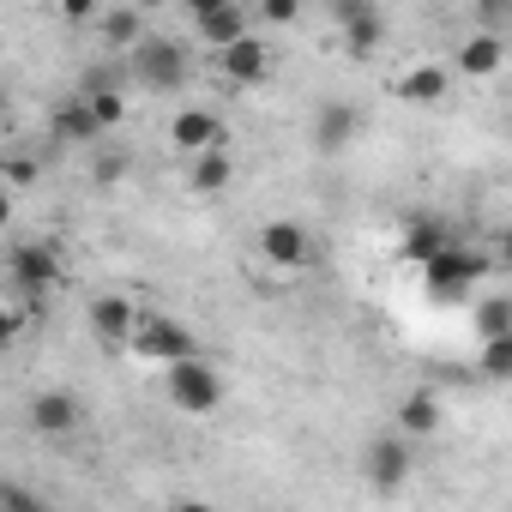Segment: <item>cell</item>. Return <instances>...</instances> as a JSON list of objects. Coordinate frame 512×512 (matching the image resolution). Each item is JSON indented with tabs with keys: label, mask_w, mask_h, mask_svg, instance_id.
Listing matches in <instances>:
<instances>
[{
	"label": "cell",
	"mask_w": 512,
	"mask_h": 512,
	"mask_svg": "<svg viewBox=\"0 0 512 512\" xmlns=\"http://www.w3.org/2000/svg\"><path fill=\"white\" fill-rule=\"evenodd\" d=\"M169 145L175 151H205V145H223V121L211 115V109H175V121H169Z\"/></svg>",
	"instance_id": "cell-12"
},
{
	"label": "cell",
	"mask_w": 512,
	"mask_h": 512,
	"mask_svg": "<svg viewBox=\"0 0 512 512\" xmlns=\"http://www.w3.org/2000/svg\"><path fill=\"white\" fill-rule=\"evenodd\" d=\"M61 19L67 25H91L97 19V0H61Z\"/></svg>",
	"instance_id": "cell-30"
},
{
	"label": "cell",
	"mask_w": 512,
	"mask_h": 512,
	"mask_svg": "<svg viewBox=\"0 0 512 512\" xmlns=\"http://www.w3.org/2000/svg\"><path fill=\"white\" fill-rule=\"evenodd\" d=\"M302 7H308V0H260V19L266 25H296Z\"/></svg>",
	"instance_id": "cell-28"
},
{
	"label": "cell",
	"mask_w": 512,
	"mask_h": 512,
	"mask_svg": "<svg viewBox=\"0 0 512 512\" xmlns=\"http://www.w3.org/2000/svg\"><path fill=\"white\" fill-rule=\"evenodd\" d=\"M7 223H13V193L0 187V229H7Z\"/></svg>",
	"instance_id": "cell-33"
},
{
	"label": "cell",
	"mask_w": 512,
	"mask_h": 512,
	"mask_svg": "<svg viewBox=\"0 0 512 512\" xmlns=\"http://www.w3.org/2000/svg\"><path fill=\"white\" fill-rule=\"evenodd\" d=\"M0 115H7V97H0Z\"/></svg>",
	"instance_id": "cell-35"
},
{
	"label": "cell",
	"mask_w": 512,
	"mask_h": 512,
	"mask_svg": "<svg viewBox=\"0 0 512 512\" xmlns=\"http://www.w3.org/2000/svg\"><path fill=\"white\" fill-rule=\"evenodd\" d=\"M85 320H91V332H97L103 344H127L133 326H139V308H133L127 296H97V302L85 308Z\"/></svg>",
	"instance_id": "cell-13"
},
{
	"label": "cell",
	"mask_w": 512,
	"mask_h": 512,
	"mask_svg": "<svg viewBox=\"0 0 512 512\" xmlns=\"http://www.w3.org/2000/svg\"><path fill=\"white\" fill-rule=\"evenodd\" d=\"M31 428H37V434H49V440L79 434V428H85V398H79V392H67V386L37 392V398H31Z\"/></svg>",
	"instance_id": "cell-9"
},
{
	"label": "cell",
	"mask_w": 512,
	"mask_h": 512,
	"mask_svg": "<svg viewBox=\"0 0 512 512\" xmlns=\"http://www.w3.org/2000/svg\"><path fill=\"white\" fill-rule=\"evenodd\" d=\"M482 278H488V253L482 247L446 241L440 253H428V260H422V284H428L434 302H464L470 284H482Z\"/></svg>",
	"instance_id": "cell-3"
},
{
	"label": "cell",
	"mask_w": 512,
	"mask_h": 512,
	"mask_svg": "<svg viewBox=\"0 0 512 512\" xmlns=\"http://www.w3.org/2000/svg\"><path fill=\"white\" fill-rule=\"evenodd\" d=\"M43 494L37 488H19V482H0V512H37Z\"/></svg>",
	"instance_id": "cell-26"
},
{
	"label": "cell",
	"mask_w": 512,
	"mask_h": 512,
	"mask_svg": "<svg viewBox=\"0 0 512 512\" xmlns=\"http://www.w3.org/2000/svg\"><path fill=\"white\" fill-rule=\"evenodd\" d=\"M392 422H398V434H410V440H428V434L446 422V410H440V398H434V392H410V398L398 404V416H392Z\"/></svg>",
	"instance_id": "cell-19"
},
{
	"label": "cell",
	"mask_w": 512,
	"mask_h": 512,
	"mask_svg": "<svg viewBox=\"0 0 512 512\" xmlns=\"http://www.w3.org/2000/svg\"><path fill=\"white\" fill-rule=\"evenodd\" d=\"M272 67H278V61H272V49L253 37V31L217 49V73H223L229 85H266V79H272Z\"/></svg>",
	"instance_id": "cell-10"
},
{
	"label": "cell",
	"mask_w": 512,
	"mask_h": 512,
	"mask_svg": "<svg viewBox=\"0 0 512 512\" xmlns=\"http://www.w3.org/2000/svg\"><path fill=\"white\" fill-rule=\"evenodd\" d=\"M127 175H133V151H127V145H109V151L91 157V181H97V187H121Z\"/></svg>",
	"instance_id": "cell-24"
},
{
	"label": "cell",
	"mask_w": 512,
	"mask_h": 512,
	"mask_svg": "<svg viewBox=\"0 0 512 512\" xmlns=\"http://www.w3.org/2000/svg\"><path fill=\"white\" fill-rule=\"evenodd\" d=\"M338 31H344V49H350L356 61H368V55L386 43V13L374 7V0H368V7H356V13H350Z\"/></svg>",
	"instance_id": "cell-18"
},
{
	"label": "cell",
	"mask_w": 512,
	"mask_h": 512,
	"mask_svg": "<svg viewBox=\"0 0 512 512\" xmlns=\"http://www.w3.org/2000/svg\"><path fill=\"white\" fill-rule=\"evenodd\" d=\"M446 241H452V235H446V223L422 211V217H410V223H404V241H398V247H404V260H410V266H422L428 253H440Z\"/></svg>",
	"instance_id": "cell-21"
},
{
	"label": "cell",
	"mask_w": 512,
	"mask_h": 512,
	"mask_svg": "<svg viewBox=\"0 0 512 512\" xmlns=\"http://www.w3.org/2000/svg\"><path fill=\"white\" fill-rule=\"evenodd\" d=\"M260 253H266L278 272H302L314 260V235L296 217H272V223H260Z\"/></svg>",
	"instance_id": "cell-7"
},
{
	"label": "cell",
	"mask_w": 512,
	"mask_h": 512,
	"mask_svg": "<svg viewBox=\"0 0 512 512\" xmlns=\"http://www.w3.org/2000/svg\"><path fill=\"white\" fill-rule=\"evenodd\" d=\"M163 398L181 410V416H211L223 404V374L193 350V356H175L163 362Z\"/></svg>",
	"instance_id": "cell-2"
},
{
	"label": "cell",
	"mask_w": 512,
	"mask_h": 512,
	"mask_svg": "<svg viewBox=\"0 0 512 512\" xmlns=\"http://www.w3.org/2000/svg\"><path fill=\"white\" fill-rule=\"evenodd\" d=\"M49 133H55L61 145H97V139H103V127H97V115H91L85 97H67V103L49 115Z\"/></svg>",
	"instance_id": "cell-16"
},
{
	"label": "cell",
	"mask_w": 512,
	"mask_h": 512,
	"mask_svg": "<svg viewBox=\"0 0 512 512\" xmlns=\"http://www.w3.org/2000/svg\"><path fill=\"white\" fill-rule=\"evenodd\" d=\"M181 7H187V19H199V13H217L223 0H181Z\"/></svg>",
	"instance_id": "cell-32"
},
{
	"label": "cell",
	"mask_w": 512,
	"mask_h": 512,
	"mask_svg": "<svg viewBox=\"0 0 512 512\" xmlns=\"http://www.w3.org/2000/svg\"><path fill=\"white\" fill-rule=\"evenodd\" d=\"M7 272H13V284L25 290V296H43V290H55L61 284V253L49 247V241H19L13 253H7Z\"/></svg>",
	"instance_id": "cell-6"
},
{
	"label": "cell",
	"mask_w": 512,
	"mask_h": 512,
	"mask_svg": "<svg viewBox=\"0 0 512 512\" xmlns=\"http://www.w3.org/2000/svg\"><path fill=\"white\" fill-rule=\"evenodd\" d=\"M0 175H7L13 187H37L43 181V163L37 157H7V163H0Z\"/></svg>",
	"instance_id": "cell-27"
},
{
	"label": "cell",
	"mask_w": 512,
	"mask_h": 512,
	"mask_svg": "<svg viewBox=\"0 0 512 512\" xmlns=\"http://www.w3.org/2000/svg\"><path fill=\"white\" fill-rule=\"evenodd\" d=\"M121 79H133L139 91L169 97V91L193 85V55H187L175 37H139V43L121 55Z\"/></svg>",
	"instance_id": "cell-1"
},
{
	"label": "cell",
	"mask_w": 512,
	"mask_h": 512,
	"mask_svg": "<svg viewBox=\"0 0 512 512\" xmlns=\"http://www.w3.org/2000/svg\"><path fill=\"white\" fill-rule=\"evenodd\" d=\"M476 7H482V31H500L506 13H512V0H476Z\"/></svg>",
	"instance_id": "cell-29"
},
{
	"label": "cell",
	"mask_w": 512,
	"mask_h": 512,
	"mask_svg": "<svg viewBox=\"0 0 512 512\" xmlns=\"http://www.w3.org/2000/svg\"><path fill=\"white\" fill-rule=\"evenodd\" d=\"M79 97L91 103V115H97V127H103V133L127 121V85H121V79H109V85H91V91H79Z\"/></svg>",
	"instance_id": "cell-22"
},
{
	"label": "cell",
	"mask_w": 512,
	"mask_h": 512,
	"mask_svg": "<svg viewBox=\"0 0 512 512\" xmlns=\"http://www.w3.org/2000/svg\"><path fill=\"white\" fill-rule=\"evenodd\" d=\"M476 332H482V338H500V332H512V302H506V296H488V302H476Z\"/></svg>",
	"instance_id": "cell-25"
},
{
	"label": "cell",
	"mask_w": 512,
	"mask_h": 512,
	"mask_svg": "<svg viewBox=\"0 0 512 512\" xmlns=\"http://www.w3.org/2000/svg\"><path fill=\"white\" fill-rule=\"evenodd\" d=\"M253 25H247V7L241 0H223L217 13H199L193 19V37L205 43V49H223V43H235V37H247Z\"/></svg>",
	"instance_id": "cell-14"
},
{
	"label": "cell",
	"mask_w": 512,
	"mask_h": 512,
	"mask_svg": "<svg viewBox=\"0 0 512 512\" xmlns=\"http://www.w3.org/2000/svg\"><path fill=\"white\" fill-rule=\"evenodd\" d=\"M127 350L163 368V362H175V356H193L199 344H193V332H187L181 320H163V314H139V326H133Z\"/></svg>",
	"instance_id": "cell-5"
},
{
	"label": "cell",
	"mask_w": 512,
	"mask_h": 512,
	"mask_svg": "<svg viewBox=\"0 0 512 512\" xmlns=\"http://www.w3.org/2000/svg\"><path fill=\"white\" fill-rule=\"evenodd\" d=\"M19 332H25V314H19V308H0V350H7Z\"/></svg>",
	"instance_id": "cell-31"
},
{
	"label": "cell",
	"mask_w": 512,
	"mask_h": 512,
	"mask_svg": "<svg viewBox=\"0 0 512 512\" xmlns=\"http://www.w3.org/2000/svg\"><path fill=\"white\" fill-rule=\"evenodd\" d=\"M97 37H103L109 55H127V49L145 37V13H139V7H115V13L97 19Z\"/></svg>",
	"instance_id": "cell-20"
},
{
	"label": "cell",
	"mask_w": 512,
	"mask_h": 512,
	"mask_svg": "<svg viewBox=\"0 0 512 512\" xmlns=\"http://www.w3.org/2000/svg\"><path fill=\"white\" fill-rule=\"evenodd\" d=\"M127 7H139V13H157V7H169V0H127Z\"/></svg>",
	"instance_id": "cell-34"
},
{
	"label": "cell",
	"mask_w": 512,
	"mask_h": 512,
	"mask_svg": "<svg viewBox=\"0 0 512 512\" xmlns=\"http://www.w3.org/2000/svg\"><path fill=\"white\" fill-rule=\"evenodd\" d=\"M476 374H482V380H494V386H506V380H512V332H500V338H482Z\"/></svg>",
	"instance_id": "cell-23"
},
{
	"label": "cell",
	"mask_w": 512,
	"mask_h": 512,
	"mask_svg": "<svg viewBox=\"0 0 512 512\" xmlns=\"http://www.w3.org/2000/svg\"><path fill=\"white\" fill-rule=\"evenodd\" d=\"M500 67H506V43H500V31H476V37H464L458 55H452V73H458V79H494Z\"/></svg>",
	"instance_id": "cell-11"
},
{
	"label": "cell",
	"mask_w": 512,
	"mask_h": 512,
	"mask_svg": "<svg viewBox=\"0 0 512 512\" xmlns=\"http://www.w3.org/2000/svg\"><path fill=\"white\" fill-rule=\"evenodd\" d=\"M392 91H398L404 103H422V109H428V103H440V97L452 91V67H434V61H422V67H404Z\"/></svg>",
	"instance_id": "cell-15"
},
{
	"label": "cell",
	"mask_w": 512,
	"mask_h": 512,
	"mask_svg": "<svg viewBox=\"0 0 512 512\" xmlns=\"http://www.w3.org/2000/svg\"><path fill=\"white\" fill-rule=\"evenodd\" d=\"M356 133H362V109H356V103H344V97L320 103V109H314V121H308V145H314L320 157H338Z\"/></svg>",
	"instance_id": "cell-8"
},
{
	"label": "cell",
	"mask_w": 512,
	"mask_h": 512,
	"mask_svg": "<svg viewBox=\"0 0 512 512\" xmlns=\"http://www.w3.org/2000/svg\"><path fill=\"white\" fill-rule=\"evenodd\" d=\"M362 476H368V488L374 494H398L410 476H416V446H410V434H380V440H368V452H362Z\"/></svg>",
	"instance_id": "cell-4"
},
{
	"label": "cell",
	"mask_w": 512,
	"mask_h": 512,
	"mask_svg": "<svg viewBox=\"0 0 512 512\" xmlns=\"http://www.w3.org/2000/svg\"><path fill=\"white\" fill-rule=\"evenodd\" d=\"M229 181H235V157H229V145H205V151H193V169H187V187H193V193H229Z\"/></svg>",
	"instance_id": "cell-17"
}]
</instances>
